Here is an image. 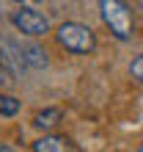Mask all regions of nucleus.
I'll return each mask as SVG.
<instances>
[{
	"label": "nucleus",
	"instance_id": "nucleus-1",
	"mask_svg": "<svg viewBox=\"0 0 143 152\" xmlns=\"http://www.w3.org/2000/svg\"><path fill=\"white\" fill-rule=\"evenodd\" d=\"M55 39L66 53H74V56H88V53L96 50V33L88 25L74 22V20L61 22L55 31Z\"/></svg>",
	"mask_w": 143,
	"mask_h": 152
},
{
	"label": "nucleus",
	"instance_id": "nucleus-2",
	"mask_svg": "<svg viewBox=\"0 0 143 152\" xmlns=\"http://www.w3.org/2000/svg\"><path fill=\"white\" fill-rule=\"evenodd\" d=\"M99 14L102 22L110 28V33L118 42H129L135 33V22H132V8L121 0H99Z\"/></svg>",
	"mask_w": 143,
	"mask_h": 152
},
{
	"label": "nucleus",
	"instance_id": "nucleus-3",
	"mask_svg": "<svg viewBox=\"0 0 143 152\" xmlns=\"http://www.w3.org/2000/svg\"><path fill=\"white\" fill-rule=\"evenodd\" d=\"M11 25L22 36H30V39L50 33V17L33 6H17L11 11Z\"/></svg>",
	"mask_w": 143,
	"mask_h": 152
},
{
	"label": "nucleus",
	"instance_id": "nucleus-4",
	"mask_svg": "<svg viewBox=\"0 0 143 152\" xmlns=\"http://www.w3.org/2000/svg\"><path fill=\"white\" fill-rule=\"evenodd\" d=\"M0 69H3L6 75H11V77L22 75L25 69H28L17 39H0Z\"/></svg>",
	"mask_w": 143,
	"mask_h": 152
},
{
	"label": "nucleus",
	"instance_id": "nucleus-5",
	"mask_svg": "<svg viewBox=\"0 0 143 152\" xmlns=\"http://www.w3.org/2000/svg\"><path fill=\"white\" fill-rule=\"evenodd\" d=\"M33 152H83L69 136H61V133H50V136L39 138L33 144Z\"/></svg>",
	"mask_w": 143,
	"mask_h": 152
},
{
	"label": "nucleus",
	"instance_id": "nucleus-6",
	"mask_svg": "<svg viewBox=\"0 0 143 152\" xmlns=\"http://www.w3.org/2000/svg\"><path fill=\"white\" fill-rule=\"evenodd\" d=\"M20 50H22V58H25V64H28V69H44L50 64L47 50L39 47L36 42H20Z\"/></svg>",
	"mask_w": 143,
	"mask_h": 152
},
{
	"label": "nucleus",
	"instance_id": "nucleus-7",
	"mask_svg": "<svg viewBox=\"0 0 143 152\" xmlns=\"http://www.w3.org/2000/svg\"><path fill=\"white\" fill-rule=\"evenodd\" d=\"M64 122V111L61 108H44L33 116V124L39 130H52V127H58V124Z\"/></svg>",
	"mask_w": 143,
	"mask_h": 152
},
{
	"label": "nucleus",
	"instance_id": "nucleus-8",
	"mask_svg": "<svg viewBox=\"0 0 143 152\" xmlns=\"http://www.w3.org/2000/svg\"><path fill=\"white\" fill-rule=\"evenodd\" d=\"M22 108V102L17 100L14 94H3L0 91V116H17Z\"/></svg>",
	"mask_w": 143,
	"mask_h": 152
},
{
	"label": "nucleus",
	"instance_id": "nucleus-9",
	"mask_svg": "<svg viewBox=\"0 0 143 152\" xmlns=\"http://www.w3.org/2000/svg\"><path fill=\"white\" fill-rule=\"evenodd\" d=\"M129 75H132V77H135L138 83L143 86V53L132 58V64H129Z\"/></svg>",
	"mask_w": 143,
	"mask_h": 152
},
{
	"label": "nucleus",
	"instance_id": "nucleus-10",
	"mask_svg": "<svg viewBox=\"0 0 143 152\" xmlns=\"http://www.w3.org/2000/svg\"><path fill=\"white\" fill-rule=\"evenodd\" d=\"M0 152H14V149L11 147H0Z\"/></svg>",
	"mask_w": 143,
	"mask_h": 152
},
{
	"label": "nucleus",
	"instance_id": "nucleus-11",
	"mask_svg": "<svg viewBox=\"0 0 143 152\" xmlns=\"http://www.w3.org/2000/svg\"><path fill=\"white\" fill-rule=\"evenodd\" d=\"M138 152H143V144H140V147H138Z\"/></svg>",
	"mask_w": 143,
	"mask_h": 152
}]
</instances>
